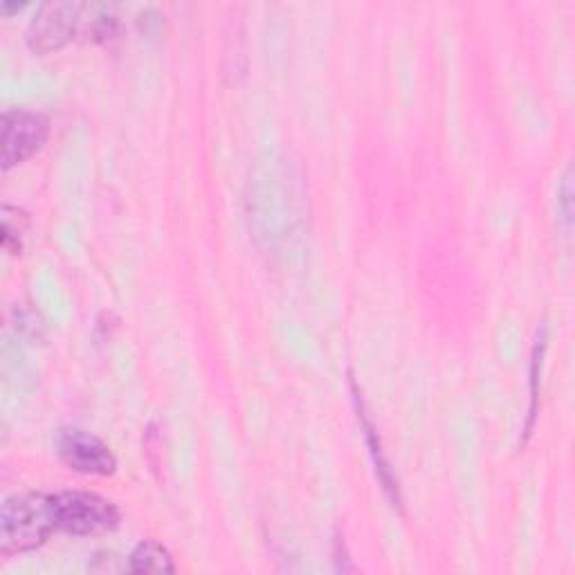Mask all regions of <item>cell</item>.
Wrapping results in <instances>:
<instances>
[{
  "instance_id": "3957f363",
  "label": "cell",
  "mask_w": 575,
  "mask_h": 575,
  "mask_svg": "<svg viewBox=\"0 0 575 575\" xmlns=\"http://www.w3.org/2000/svg\"><path fill=\"white\" fill-rule=\"evenodd\" d=\"M81 12L84 5L71 3V0H50V3H43L27 25V46L39 54L61 50L75 37Z\"/></svg>"
},
{
  "instance_id": "6da1fadb",
  "label": "cell",
  "mask_w": 575,
  "mask_h": 575,
  "mask_svg": "<svg viewBox=\"0 0 575 575\" xmlns=\"http://www.w3.org/2000/svg\"><path fill=\"white\" fill-rule=\"evenodd\" d=\"M56 528L54 495L21 493L0 508V553L5 558L46 545Z\"/></svg>"
},
{
  "instance_id": "30bf717a",
  "label": "cell",
  "mask_w": 575,
  "mask_h": 575,
  "mask_svg": "<svg viewBox=\"0 0 575 575\" xmlns=\"http://www.w3.org/2000/svg\"><path fill=\"white\" fill-rule=\"evenodd\" d=\"M558 216L562 220V228L568 234L573 226V182H571V169L564 174L560 187H558Z\"/></svg>"
},
{
  "instance_id": "9c48e42d",
  "label": "cell",
  "mask_w": 575,
  "mask_h": 575,
  "mask_svg": "<svg viewBox=\"0 0 575 575\" xmlns=\"http://www.w3.org/2000/svg\"><path fill=\"white\" fill-rule=\"evenodd\" d=\"M547 327H541V331L537 333L535 346H533V360H531V407H528V419L524 425V434L526 438L533 434V425L537 419V398H539V375H541V362H545V354H547Z\"/></svg>"
},
{
  "instance_id": "8fae6325",
  "label": "cell",
  "mask_w": 575,
  "mask_h": 575,
  "mask_svg": "<svg viewBox=\"0 0 575 575\" xmlns=\"http://www.w3.org/2000/svg\"><path fill=\"white\" fill-rule=\"evenodd\" d=\"M25 3H10V0H3V3H0V12H3V16H10L12 12L21 10Z\"/></svg>"
},
{
  "instance_id": "52a82bcc",
  "label": "cell",
  "mask_w": 575,
  "mask_h": 575,
  "mask_svg": "<svg viewBox=\"0 0 575 575\" xmlns=\"http://www.w3.org/2000/svg\"><path fill=\"white\" fill-rule=\"evenodd\" d=\"M129 571L131 573H174L176 562L167 547L159 541L144 539L133 549L129 558Z\"/></svg>"
},
{
  "instance_id": "5b68a950",
  "label": "cell",
  "mask_w": 575,
  "mask_h": 575,
  "mask_svg": "<svg viewBox=\"0 0 575 575\" xmlns=\"http://www.w3.org/2000/svg\"><path fill=\"white\" fill-rule=\"evenodd\" d=\"M54 445L61 461L75 472L111 476L117 470V459L111 447L86 430L63 427L56 432Z\"/></svg>"
},
{
  "instance_id": "8992f818",
  "label": "cell",
  "mask_w": 575,
  "mask_h": 575,
  "mask_svg": "<svg viewBox=\"0 0 575 575\" xmlns=\"http://www.w3.org/2000/svg\"><path fill=\"white\" fill-rule=\"evenodd\" d=\"M350 387H354V400H356V407H358V419H360V425L365 430V436H367V445H369V452H371V459H373V465H375V472L380 476L382 482V488H385V493L389 495V499L394 501V506H403V497H400V486H398V478L394 476V470L385 457V452H382V445H380V438H378V432L369 419V413L365 409V403L360 398V392L358 387L350 382Z\"/></svg>"
},
{
  "instance_id": "7a4b0ae2",
  "label": "cell",
  "mask_w": 575,
  "mask_h": 575,
  "mask_svg": "<svg viewBox=\"0 0 575 575\" xmlns=\"http://www.w3.org/2000/svg\"><path fill=\"white\" fill-rule=\"evenodd\" d=\"M56 528L68 535H102L117 528L122 515L119 508L98 495L84 490H63L54 495Z\"/></svg>"
},
{
  "instance_id": "ba28073f",
  "label": "cell",
  "mask_w": 575,
  "mask_h": 575,
  "mask_svg": "<svg viewBox=\"0 0 575 575\" xmlns=\"http://www.w3.org/2000/svg\"><path fill=\"white\" fill-rule=\"evenodd\" d=\"M29 230V216L10 203L3 205V247L10 254H21Z\"/></svg>"
},
{
  "instance_id": "277c9868",
  "label": "cell",
  "mask_w": 575,
  "mask_h": 575,
  "mask_svg": "<svg viewBox=\"0 0 575 575\" xmlns=\"http://www.w3.org/2000/svg\"><path fill=\"white\" fill-rule=\"evenodd\" d=\"M50 136V119L39 111L12 108L3 115V171L39 153Z\"/></svg>"
}]
</instances>
